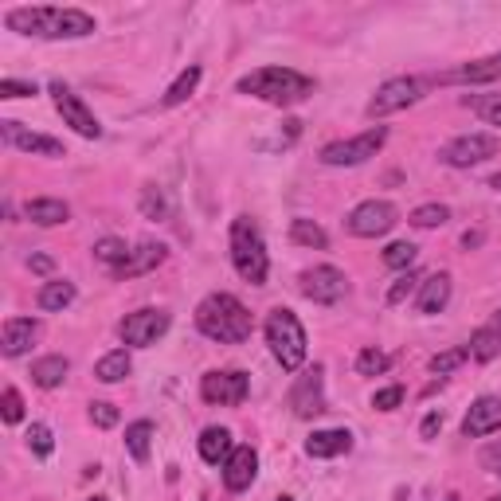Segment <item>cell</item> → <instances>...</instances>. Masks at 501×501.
I'll return each mask as SVG.
<instances>
[{
    "instance_id": "cell-51",
    "label": "cell",
    "mask_w": 501,
    "mask_h": 501,
    "mask_svg": "<svg viewBox=\"0 0 501 501\" xmlns=\"http://www.w3.org/2000/svg\"><path fill=\"white\" fill-rule=\"evenodd\" d=\"M90 501H106V497H90Z\"/></svg>"
},
{
    "instance_id": "cell-43",
    "label": "cell",
    "mask_w": 501,
    "mask_h": 501,
    "mask_svg": "<svg viewBox=\"0 0 501 501\" xmlns=\"http://www.w3.org/2000/svg\"><path fill=\"white\" fill-rule=\"evenodd\" d=\"M90 423L94 427H114L118 423V408H114V403H106V400H94L90 403Z\"/></svg>"
},
{
    "instance_id": "cell-6",
    "label": "cell",
    "mask_w": 501,
    "mask_h": 501,
    "mask_svg": "<svg viewBox=\"0 0 501 501\" xmlns=\"http://www.w3.org/2000/svg\"><path fill=\"white\" fill-rule=\"evenodd\" d=\"M384 141H388L384 126H373V129H364V134L345 137V141H329V146L321 149V165H329V169H353V165H364L368 157H376V153L384 149Z\"/></svg>"
},
{
    "instance_id": "cell-45",
    "label": "cell",
    "mask_w": 501,
    "mask_h": 501,
    "mask_svg": "<svg viewBox=\"0 0 501 501\" xmlns=\"http://www.w3.org/2000/svg\"><path fill=\"white\" fill-rule=\"evenodd\" d=\"M482 467L486 470H490V474H497V478H501V443H490V447H482Z\"/></svg>"
},
{
    "instance_id": "cell-14",
    "label": "cell",
    "mask_w": 501,
    "mask_h": 501,
    "mask_svg": "<svg viewBox=\"0 0 501 501\" xmlns=\"http://www.w3.org/2000/svg\"><path fill=\"white\" fill-rule=\"evenodd\" d=\"M290 408H294V415H302V420H314V415L326 411V368L321 364L306 368V373L294 380Z\"/></svg>"
},
{
    "instance_id": "cell-12",
    "label": "cell",
    "mask_w": 501,
    "mask_h": 501,
    "mask_svg": "<svg viewBox=\"0 0 501 501\" xmlns=\"http://www.w3.org/2000/svg\"><path fill=\"white\" fill-rule=\"evenodd\" d=\"M250 392V380L240 368H228V373H208L200 380V396L204 403H220V408H240Z\"/></svg>"
},
{
    "instance_id": "cell-10",
    "label": "cell",
    "mask_w": 501,
    "mask_h": 501,
    "mask_svg": "<svg viewBox=\"0 0 501 501\" xmlns=\"http://www.w3.org/2000/svg\"><path fill=\"white\" fill-rule=\"evenodd\" d=\"M118 333H122V341L134 345V349H149V345H157L165 333H169V314H165V309H134V314H126Z\"/></svg>"
},
{
    "instance_id": "cell-49",
    "label": "cell",
    "mask_w": 501,
    "mask_h": 501,
    "mask_svg": "<svg viewBox=\"0 0 501 501\" xmlns=\"http://www.w3.org/2000/svg\"><path fill=\"white\" fill-rule=\"evenodd\" d=\"M490 329H494V333H497V337H501V309H497V314L490 317Z\"/></svg>"
},
{
    "instance_id": "cell-30",
    "label": "cell",
    "mask_w": 501,
    "mask_h": 501,
    "mask_svg": "<svg viewBox=\"0 0 501 501\" xmlns=\"http://www.w3.org/2000/svg\"><path fill=\"white\" fill-rule=\"evenodd\" d=\"M196 87H200V67L193 63V67H184L181 75H176V82H173L169 90H165V99H161V102H165V106H181V102L193 99Z\"/></svg>"
},
{
    "instance_id": "cell-22",
    "label": "cell",
    "mask_w": 501,
    "mask_h": 501,
    "mask_svg": "<svg viewBox=\"0 0 501 501\" xmlns=\"http://www.w3.org/2000/svg\"><path fill=\"white\" fill-rule=\"evenodd\" d=\"M450 302V274H431V279H423L420 286V298H415V306H420V314H443Z\"/></svg>"
},
{
    "instance_id": "cell-39",
    "label": "cell",
    "mask_w": 501,
    "mask_h": 501,
    "mask_svg": "<svg viewBox=\"0 0 501 501\" xmlns=\"http://www.w3.org/2000/svg\"><path fill=\"white\" fill-rule=\"evenodd\" d=\"M28 447H32L40 458H47V455H52V450H55L52 427H47V423H32V427H28Z\"/></svg>"
},
{
    "instance_id": "cell-50",
    "label": "cell",
    "mask_w": 501,
    "mask_h": 501,
    "mask_svg": "<svg viewBox=\"0 0 501 501\" xmlns=\"http://www.w3.org/2000/svg\"><path fill=\"white\" fill-rule=\"evenodd\" d=\"M490 188H497V193H501V173L494 176V181H490Z\"/></svg>"
},
{
    "instance_id": "cell-9",
    "label": "cell",
    "mask_w": 501,
    "mask_h": 501,
    "mask_svg": "<svg viewBox=\"0 0 501 501\" xmlns=\"http://www.w3.org/2000/svg\"><path fill=\"white\" fill-rule=\"evenodd\" d=\"M52 99H55V110L59 118H63V126H71L79 137H102V126H99V118L90 114V106L79 99L71 87H63V82H52Z\"/></svg>"
},
{
    "instance_id": "cell-32",
    "label": "cell",
    "mask_w": 501,
    "mask_h": 501,
    "mask_svg": "<svg viewBox=\"0 0 501 501\" xmlns=\"http://www.w3.org/2000/svg\"><path fill=\"white\" fill-rule=\"evenodd\" d=\"M94 259L118 270V267H122V262L129 259V247H126V240H118V235H106V240L94 243Z\"/></svg>"
},
{
    "instance_id": "cell-19",
    "label": "cell",
    "mask_w": 501,
    "mask_h": 501,
    "mask_svg": "<svg viewBox=\"0 0 501 501\" xmlns=\"http://www.w3.org/2000/svg\"><path fill=\"white\" fill-rule=\"evenodd\" d=\"M40 337V321L35 317H8L5 329H0V349L5 356H24Z\"/></svg>"
},
{
    "instance_id": "cell-8",
    "label": "cell",
    "mask_w": 501,
    "mask_h": 501,
    "mask_svg": "<svg viewBox=\"0 0 501 501\" xmlns=\"http://www.w3.org/2000/svg\"><path fill=\"white\" fill-rule=\"evenodd\" d=\"M396 223H400V212H396V204H388V200H364V204H356L349 212V232L356 235V240L388 235Z\"/></svg>"
},
{
    "instance_id": "cell-48",
    "label": "cell",
    "mask_w": 501,
    "mask_h": 501,
    "mask_svg": "<svg viewBox=\"0 0 501 501\" xmlns=\"http://www.w3.org/2000/svg\"><path fill=\"white\" fill-rule=\"evenodd\" d=\"M478 243H482V232H467V235H462V247H467V250L478 247Z\"/></svg>"
},
{
    "instance_id": "cell-7",
    "label": "cell",
    "mask_w": 501,
    "mask_h": 501,
    "mask_svg": "<svg viewBox=\"0 0 501 501\" xmlns=\"http://www.w3.org/2000/svg\"><path fill=\"white\" fill-rule=\"evenodd\" d=\"M423 90H427V82L423 79H411V75H400V79H388L384 87H380L373 94V102H368V118H388V114H400V110H408V106H415L423 99Z\"/></svg>"
},
{
    "instance_id": "cell-53",
    "label": "cell",
    "mask_w": 501,
    "mask_h": 501,
    "mask_svg": "<svg viewBox=\"0 0 501 501\" xmlns=\"http://www.w3.org/2000/svg\"><path fill=\"white\" fill-rule=\"evenodd\" d=\"M490 501H501V494H497V497H490Z\"/></svg>"
},
{
    "instance_id": "cell-28",
    "label": "cell",
    "mask_w": 501,
    "mask_h": 501,
    "mask_svg": "<svg viewBox=\"0 0 501 501\" xmlns=\"http://www.w3.org/2000/svg\"><path fill=\"white\" fill-rule=\"evenodd\" d=\"M290 240H294L298 247H314V250H326V247H329L326 228H321V223H314V220H306V216L290 220Z\"/></svg>"
},
{
    "instance_id": "cell-34",
    "label": "cell",
    "mask_w": 501,
    "mask_h": 501,
    "mask_svg": "<svg viewBox=\"0 0 501 501\" xmlns=\"http://www.w3.org/2000/svg\"><path fill=\"white\" fill-rule=\"evenodd\" d=\"M141 216L146 220H169V200H165V193L157 184L141 188Z\"/></svg>"
},
{
    "instance_id": "cell-42",
    "label": "cell",
    "mask_w": 501,
    "mask_h": 501,
    "mask_svg": "<svg viewBox=\"0 0 501 501\" xmlns=\"http://www.w3.org/2000/svg\"><path fill=\"white\" fill-rule=\"evenodd\" d=\"M400 403H403V388H400V384H392V388H380L376 396H373V408H376V411H396Z\"/></svg>"
},
{
    "instance_id": "cell-13",
    "label": "cell",
    "mask_w": 501,
    "mask_h": 501,
    "mask_svg": "<svg viewBox=\"0 0 501 501\" xmlns=\"http://www.w3.org/2000/svg\"><path fill=\"white\" fill-rule=\"evenodd\" d=\"M298 286H302V294L309 298V302L317 306H337L345 294H349V279L337 270V267H314V270H302V279H298Z\"/></svg>"
},
{
    "instance_id": "cell-40",
    "label": "cell",
    "mask_w": 501,
    "mask_h": 501,
    "mask_svg": "<svg viewBox=\"0 0 501 501\" xmlns=\"http://www.w3.org/2000/svg\"><path fill=\"white\" fill-rule=\"evenodd\" d=\"M0 415H5V423H20L24 420V396L16 388H5V400H0Z\"/></svg>"
},
{
    "instance_id": "cell-37",
    "label": "cell",
    "mask_w": 501,
    "mask_h": 501,
    "mask_svg": "<svg viewBox=\"0 0 501 501\" xmlns=\"http://www.w3.org/2000/svg\"><path fill=\"white\" fill-rule=\"evenodd\" d=\"M411 262H415V243H408V240L392 243L384 250V267H392V270H411Z\"/></svg>"
},
{
    "instance_id": "cell-26",
    "label": "cell",
    "mask_w": 501,
    "mask_h": 501,
    "mask_svg": "<svg viewBox=\"0 0 501 501\" xmlns=\"http://www.w3.org/2000/svg\"><path fill=\"white\" fill-rule=\"evenodd\" d=\"M35 302H40V309H47V314H59V309H67L75 302V282H67V279L43 282L40 294H35Z\"/></svg>"
},
{
    "instance_id": "cell-11",
    "label": "cell",
    "mask_w": 501,
    "mask_h": 501,
    "mask_svg": "<svg viewBox=\"0 0 501 501\" xmlns=\"http://www.w3.org/2000/svg\"><path fill=\"white\" fill-rule=\"evenodd\" d=\"M497 149H501L497 134H462L443 149V161L450 165V169H470V165H482V161L497 157Z\"/></svg>"
},
{
    "instance_id": "cell-18",
    "label": "cell",
    "mask_w": 501,
    "mask_h": 501,
    "mask_svg": "<svg viewBox=\"0 0 501 501\" xmlns=\"http://www.w3.org/2000/svg\"><path fill=\"white\" fill-rule=\"evenodd\" d=\"M501 79V52L497 55H486V59H470V63H458L455 71H447V75H439L443 87H455V82H494Z\"/></svg>"
},
{
    "instance_id": "cell-24",
    "label": "cell",
    "mask_w": 501,
    "mask_h": 501,
    "mask_svg": "<svg viewBox=\"0 0 501 501\" xmlns=\"http://www.w3.org/2000/svg\"><path fill=\"white\" fill-rule=\"evenodd\" d=\"M232 431L228 427H208L204 435H200V458L208 462V467H220V462L232 458Z\"/></svg>"
},
{
    "instance_id": "cell-29",
    "label": "cell",
    "mask_w": 501,
    "mask_h": 501,
    "mask_svg": "<svg viewBox=\"0 0 501 501\" xmlns=\"http://www.w3.org/2000/svg\"><path fill=\"white\" fill-rule=\"evenodd\" d=\"M149 447H153V423L149 420H137L126 427V450L134 462H146L149 458Z\"/></svg>"
},
{
    "instance_id": "cell-44",
    "label": "cell",
    "mask_w": 501,
    "mask_h": 501,
    "mask_svg": "<svg viewBox=\"0 0 501 501\" xmlns=\"http://www.w3.org/2000/svg\"><path fill=\"white\" fill-rule=\"evenodd\" d=\"M28 94H35V82L0 79V99H28Z\"/></svg>"
},
{
    "instance_id": "cell-47",
    "label": "cell",
    "mask_w": 501,
    "mask_h": 501,
    "mask_svg": "<svg viewBox=\"0 0 501 501\" xmlns=\"http://www.w3.org/2000/svg\"><path fill=\"white\" fill-rule=\"evenodd\" d=\"M28 267H32L35 274H52V270H55V262L47 259V255H32V259H28Z\"/></svg>"
},
{
    "instance_id": "cell-17",
    "label": "cell",
    "mask_w": 501,
    "mask_h": 501,
    "mask_svg": "<svg viewBox=\"0 0 501 501\" xmlns=\"http://www.w3.org/2000/svg\"><path fill=\"white\" fill-rule=\"evenodd\" d=\"M255 474H259V455H255V447H235L232 458L223 462V486H228L232 494L250 490Z\"/></svg>"
},
{
    "instance_id": "cell-21",
    "label": "cell",
    "mask_w": 501,
    "mask_h": 501,
    "mask_svg": "<svg viewBox=\"0 0 501 501\" xmlns=\"http://www.w3.org/2000/svg\"><path fill=\"white\" fill-rule=\"evenodd\" d=\"M165 255H169V250H165L161 243H141V247L129 250V259L114 270V279H118V282H126V279H137V274L157 270L161 262H165Z\"/></svg>"
},
{
    "instance_id": "cell-41",
    "label": "cell",
    "mask_w": 501,
    "mask_h": 501,
    "mask_svg": "<svg viewBox=\"0 0 501 501\" xmlns=\"http://www.w3.org/2000/svg\"><path fill=\"white\" fill-rule=\"evenodd\" d=\"M415 282H420V279H415V270H408V274H400V279H396V282H392V286H388V306H400V302H403V298H411V290H415Z\"/></svg>"
},
{
    "instance_id": "cell-15",
    "label": "cell",
    "mask_w": 501,
    "mask_h": 501,
    "mask_svg": "<svg viewBox=\"0 0 501 501\" xmlns=\"http://www.w3.org/2000/svg\"><path fill=\"white\" fill-rule=\"evenodd\" d=\"M0 137L20 153H35V157H67L63 141H55L47 134H32V129H24L20 122H0Z\"/></svg>"
},
{
    "instance_id": "cell-3",
    "label": "cell",
    "mask_w": 501,
    "mask_h": 501,
    "mask_svg": "<svg viewBox=\"0 0 501 501\" xmlns=\"http://www.w3.org/2000/svg\"><path fill=\"white\" fill-rule=\"evenodd\" d=\"M235 90L250 94V99H262L270 106H298L314 94V79L294 67H259L235 82Z\"/></svg>"
},
{
    "instance_id": "cell-23",
    "label": "cell",
    "mask_w": 501,
    "mask_h": 501,
    "mask_svg": "<svg viewBox=\"0 0 501 501\" xmlns=\"http://www.w3.org/2000/svg\"><path fill=\"white\" fill-rule=\"evenodd\" d=\"M24 216L32 223H40V228H59V223L71 220V208L63 200H52V196H40V200H28L24 204Z\"/></svg>"
},
{
    "instance_id": "cell-27",
    "label": "cell",
    "mask_w": 501,
    "mask_h": 501,
    "mask_svg": "<svg viewBox=\"0 0 501 501\" xmlns=\"http://www.w3.org/2000/svg\"><path fill=\"white\" fill-rule=\"evenodd\" d=\"M129 368H134L129 353H126V349H114V353H106L102 361L94 364V376H99L102 384H118V380H126V376H129Z\"/></svg>"
},
{
    "instance_id": "cell-33",
    "label": "cell",
    "mask_w": 501,
    "mask_h": 501,
    "mask_svg": "<svg viewBox=\"0 0 501 501\" xmlns=\"http://www.w3.org/2000/svg\"><path fill=\"white\" fill-rule=\"evenodd\" d=\"M450 220V208L447 204H423V208H415L408 223L411 228H423V232H431V228H443V223Z\"/></svg>"
},
{
    "instance_id": "cell-38",
    "label": "cell",
    "mask_w": 501,
    "mask_h": 501,
    "mask_svg": "<svg viewBox=\"0 0 501 501\" xmlns=\"http://www.w3.org/2000/svg\"><path fill=\"white\" fill-rule=\"evenodd\" d=\"M388 353H380V349H364L361 356H356V373L361 376H380V373H388Z\"/></svg>"
},
{
    "instance_id": "cell-46",
    "label": "cell",
    "mask_w": 501,
    "mask_h": 501,
    "mask_svg": "<svg viewBox=\"0 0 501 501\" xmlns=\"http://www.w3.org/2000/svg\"><path fill=\"white\" fill-rule=\"evenodd\" d=\"M439 431H443V415H439V411H431V415H427V420H423L420 435H423V439H435Z\"/></svg>"
},
{
    "instance_id": "cell-35",
    "label": "cell",
    "mask_w": 501,
    "mask_h": 501,
    "mask_svg": "<svg viewBox=\"0 0 501 501\" xmlns=\"http://www.w3.org/2000/svg\"><path fill=\"white\" fill-rule=\"evenodd\" d=\"M467 361H470V349H467V345H458V349H447V353L431 356V373L435 376H450L458 364H467Z\"/></svg>"
},
{
    "instance_id": "cell-4",
    "label": "cell",
    "mask_w": 501,
    "mask_h": 501,
    "mask_svg": "<svg viewBox=\"0 0 501 501\" xmlns=\"http://www.w3.org/2000/svg\"><path fill=\"white\" fill-rule=\"evenodd\" d=\"M232 267L240 270V279L250 286H267L270 274V259H267V243L262 232L250 216H235L232 220Z\"/></svg>"
},
{
    "instance_id": "cell-16",
    "label": "cell",
    "mask_w": 501,
    "mask_h": 501,
    "mask_svg": "<svg viewBox=\"0 0 501 501\" xmlns=\"http://www.w3.org/2000/svg\"><path fill=\"white\" fill-rule=\"evenodd\" d=\"M501 431V396H482L470 403L467 420H462V435L467 439H482Z\"/></svg>"
},
{
    "instance_id": "cell-20",
    "label": "cell",
    "mask_w": 501,
    "mask_h": 501,
    "mask_svg": "<svg viewBox=\"0 0 501 501\" xmlns=\"http://www.w3.org/2000/svg\"><path fill=\"white\" fill-rule=\"evenodd\" d=\"M353 450V435L345 427H329V431H314L306 439V455L309 458H341Z\"/></svg>"
},
{
    "instance_id": "cell-31",
    "label": "cell",
    "mask_w": 501,
    "mask_h": 501,
    "mask_svg": "<svg viewBox=\"0 0 501 501\" xmlns=\"http://www.w3.org/2000/svg\"><path fill=\"white\" fill-rule=\"evenodd\" d=\"M467 349H470V356H474L478 364H490V361H497V356H501V337H497L490 326H482V329L470 337Z\"/></svg>"
},
{
    "instance_id": "cell-2",
    "label": "cell",
    "mask_w": 501,
    "mask_h": 501,
    "mask_svg": "<svg viewBox=\"0 0 501 501\" xmlns=\"http://www.w3.org/2000/svg\"><path fill=\"white\" fill-rule=\"evenodd\" d=\"M196 329L204 333L208 341H220V345H243L250 337V329H255V321H250L247 306L240 302L235 294H208L204 302L196 306Z\"/></svg>"
},
{
    "instance_id": "cell-52",
    "label": "cell",
    "mask_w": 501,
    "mask_h": 501,
    "mask_svg": "<svg viewBox=\"0 0 501 501\" xmlns=\"http://www.w3.org/2000/svg\"><path fill=\"white\" fill-rule=\"evenodd\" d=\"M279 501H294V497H279Z\"/></svg>"
},
{
    "instance_id": "cell-25",
    "label": "cell",
    "mask_w": 501,
    "mask_h": 501,
    "mask_svg": "<svg viewBox=\"0 0 501 501\" xmlns=\"http://www.w3.org/2000/svg\"><path fill=\"white\" fill-rule=\"evenodd\" d=\"M67 373H71V361L67 356H43V361H35L32 364V384L35 388H59L67 380Z\"/></svg>"
},
{
    "instance_id": "cell-1",
    "label": "cell",
    "mask_w": 501,
    "mask_h": 501,
    "mask_svg": "<svg viewBox=\"0 0 501 501\" xmlns=\"http://www.w3.org/2000/svg\"><path fill=\"white\" fill-rule=\"evenodd\" d=\"M5 24L20 35H35V40H87L99 32L90 12L82 8H52V5H35V8H12Z\"/></svg>"
},
{
    "instance_id": "cell-5",
    "label": "cell",
    "mask_w": 501,
    "mask_h": 501,
    "mask_svg": "<svg viewBox=\"0 0 501 501\" xmlns=\"http://www.w3.org/2000/svg\"><path fill=\"white\" fill-rule=\"evenodd\" d=\"M267 345H270L274 361H279L286 373H298V368L306 364L309 341H306V329H302V321H298L294 309L279 306L267 314Z\"/></svg>"
},
{
    "instance_id": "cell-36",
    "label": "cell",
    "mask_w": 501,
    "mask_h": 501,
    "mask_svg": "<svg viewBox=\"0 0 501 501\" xmlns=\"http://www.w3.org/2000/svg\"><path fill=\"white\" fill-rule=\"evenodd\" d=\"M462 106H470L474 114H482L486 122L501 129V94H490V99H478V94H470V99H462Z\"/></svg>"
}]
</instances>
